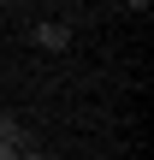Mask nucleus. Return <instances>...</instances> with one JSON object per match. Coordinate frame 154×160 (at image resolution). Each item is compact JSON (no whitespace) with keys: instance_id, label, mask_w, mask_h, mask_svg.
Instances as JSON below:
<instances>
[{"instance_id":"nucleus-1","label":"nucleus","mask_w":154,"mask_h":160,"mask_svg":"<svg viewBox=\"0 0 154 160\" xmlns=\"http://www.w3.org/2000/svg\"><path fill=\"white\" fill-rule=\"evenodd\" d=\"M36 48L65 53V48H71V24H36Z\"/></svg>"},{"instance_id":"nucleus-2","label":"nucleus","mask_w":154,"mask_h":160,"mask_svg":"<svg viewBox=\"0 0 154 160\" xmlns=\"http://www.w3.org/2000/svg\"><path fill=\"white\" fill-rule=\"evenodd\" d=\"M18 160H47V148H36V154H18Z\"/></svg>"}]
</instances>
